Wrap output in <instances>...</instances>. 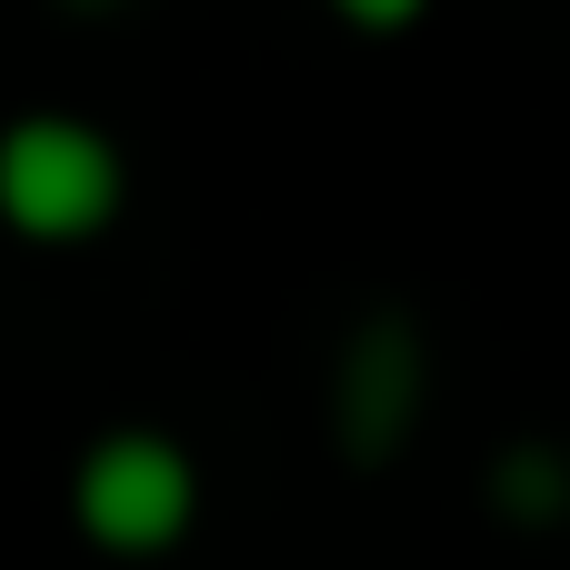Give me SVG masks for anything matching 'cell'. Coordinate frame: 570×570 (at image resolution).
I'll use <instances>...</instances> for the list:
<instances>
[{"mask_svg":"<svg viewBox=\"0 0 570 570\" xmlns=\"http://www.w3.org/2000/svg\"><path fill=\"white\" fill-rule=\"evenodd\" d=\"M130 200V160L110 130L70 120V110H20L0 120V230L40 240V250H80L120 220Z\"/></svg>","mask_w":570,"mask_h":570,"instance_id":"6da1fadb","label":"cell"},{"mask_svg":"<svg viewBox=\"0 0 570 570\" xmlns=\"http://www.w3.org/2000/svg\"><path fill=\"white\" fill-rule=\"evenodd\" d=\"M70 521L110 561H160L200 521V461L170 431H100L70 471Z\"/></svg>","mask_w":570,"mask_h":570,"instance_id":"7a4b0ae2","label":"cell"},{"mask_svg":"<svg viewBox=\"0 0 570 570\" xmlns=\"http://www.w3.org/2000/svg\"><path fill=\"white\" fill-rule=\"evenodd\" d=\"M421 401H431V341H421V321L401 301H381L341 341V371H331V441H341V461H361V471L401 461L411 431H421Z\"/></svg>","mask_w":570,"mask_h":570,"instance_id":"3957f363","label":"cell"},{"mask_svg":"<svg viewBox=\"0 0 570 570\" xmlns=\"http://www.w3.org/2000/svg\"><path fill=\"white\" fill-rule=\"evenodd\" d=\"M491 511L511 531H561L570 521V451L561 441H511L491 461Z\"/></svg>","mask_w":570,"mask_h":570,"instance_id":"277c9868","label":"cell"},{"mask_svg":"<svg viewBox=\"0 0 570 570\" xmlns=\"http://www.w3.org/2000/svg\"><path fill=\"white\" fill-rule=\"evenodd\" d=\"M341 30H371V40H401V30H421V10L431 0H321Z\"/></svg>","mask_w":570,"mask_h":570,"instance_id":"5b68a950","label":"cell"},{"mask_svg":"<svg viewBox=\"0 0 570 570\" xmlns=\"http://www.w3.org/2000/svg\"><path fill=\"white\" fill-rule=\"evenodd\" d=\"M60 10H80V20H110V10H130V0H60Z\"/></svg>","mask_w":570,"mask_h":570,"instance_id":"8992f818","label":"cell"}]
</instances>
